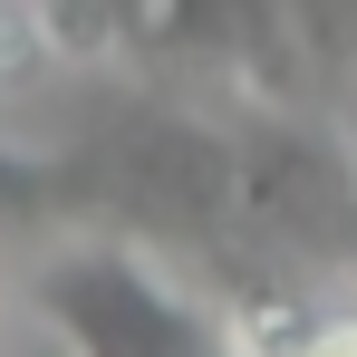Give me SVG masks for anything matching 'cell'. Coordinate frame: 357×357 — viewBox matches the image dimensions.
I'll use <instances>...</instances> for the list:
<instances>
[{
    "label": "cell",
    "instance_id": "5b68a950",
    "mask_svg": "<svg viewBox=\"0 0 357 357\" xmlns=\"http://www.w3.org/2000/svg\"><path fill=\"white\" fill-rule=\"evenodd\" d=\"M348 165H357V97H348Z\"/></svg>",
    "mask_w": 357,
    "mask_h": 357
},
{
    "label": "cell",
    "instance_id": "7a4b0ae2",
    "mask_svg": "<svg viewBox=\"0 0 357 357\" xmlns=\"http://www.w3.org/2000/svg\"><path fill=\"white\" fill-rule=\"evenodd\" d=\"M39 319L68 357H241L232 319L183 299L135 241H68L39 271Z\"/></svg>",
    "mask_w": 357,
    "mask_h": 357
},
{
    "label": "cell",
    "instance_id": "277c9868",
    "mask_svg": "<svg viewBox=\"0 0 357 357\" xmlns=\"http://www.w3.org/2000/svg\"><path fill=\"white\" fill-rule=\"evenodd\" d=\"M77 213V165H39L29 145H0V232H39Z\"/></svg>",
    "mask_w": 357,
    "mask_h": 357
},
{
    "label": "cell",
    "instance_id": "6da1fadb",
    "mask_svg": "<svg viewBox=\"0 0 357 357\" xmlns=\"http://www.w3.org/2000/svg\"><path fill=\"white\" fill-rule=\"evenodd\" d=\"M241 165L251 145H232L222 126L183 107H126L107 135H87L77 203L145 241H222L241 222Z\"/></svg>",
    "mask_w": 357,
    "mask_h": 357
},
{
    "label": "cell",
    "instance_id": "3957f363",
    "mask_svg": "<svg viewBox=\"0 0 357 357\" xmlns=\"http://www.w3.org/2000/svg\"><path fill=\"white\" fill-rule=\"evenodd\" d=\"M232 338L241 357H357V309H328V299H299V290H241Z\"/></svg>",
    "mask_w": 357,
    "mask_h": 357
}]
</instances>
